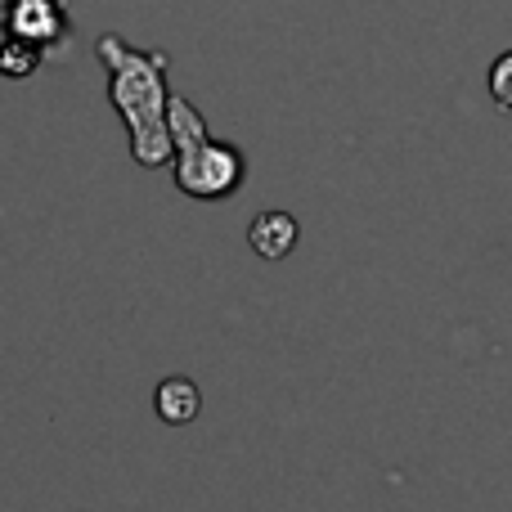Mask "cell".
I'll return each instance as SVG.
<instances>
[{"instance_id": "1", "label": "cell", "mask_w": 512, "mask_h": 512, "mask_svg": "<svg viewBox=\"0 0 512 512\" xmlns=\"http://www.w3.org/2000/svg\"><path fill=\"white\" fill-rule=\"evenodd\" d=\"M99 63L108 72V99L131 135V158L140 167H167L171 162V131H167V54L135 50L122 36H99Z\"/></svg>"}, {"instance_id": "2", "label": "cell", "mask_w": 512, "mask_h": 512, "mask_svg": "<svg viewBox=\"0 0 512 512\" xmlns=\"http://www.w3.org/2000/svg\"><path fill=\"white\" fill-rule=\"evenodd\" d=\"M171 176H176V189L185 198H198V203H221L234 189L248 180V158H243L239 144H225L207 135H194V140L176 144L171 153Z\"/></svg>"}, {"instance_id": "3", "label": "cell", "mask_w": 512, "mask_h": 512, "mask_svg": "<svg viewBox=\"0 0 512 512\" xmlns=\"http://www.w3.org/2000/svg\"><path fill=\"white\" fill-rule=\"evenodd\" d=\"M0 32L36 45L45 59H59L72 45V18L63 0H5L0 5Z\"/></svg>"}, {"instance_id": "4", "label": "cell", "mask_w": 512, "mask_h": 512, "mask_svg": "<svg viewBox=\"0 0 512 512\" xmlns=\"http://www.w3.org/2000/svg\"><path fill=\"white\" fill-rule=\"evenodd\" d=\"M153 409H158V418L167 427H185L203 414V391L194 387V378L171 373V378H162L158 391H153Z\"/></svg>"}, {"instance_id": "5", "label": "cell", "mask_w": 512, "mask_h": 512, "mask_svg": "<svg viewBox=\"0 0 512 512\" xmlns=\"http://www.w3.org/2000/svg\"><path fill=\"white\" fill-rule=\"evenodd\" d=\"M297 239H301V225L292 221L288 212H261V216H252V225H248L252 252L265 256V261H283V256L297 248Z\"/></svg>"}, {"instance_id": "6", "label": "cell", "mask_w": 512, "mask_h": 512, "mask_svg": "<svg viewBox=\"0 0 512 512\" xmlns=\"http://www.w3.org/2000/svg\"><path fill=\"white\" fill-rule=\"evenodd\" d=\"M41 63H45V54L36 50V45L18 41V36H5V41H0V77H9V81L32 77Z\"/></svg>"}, {"instance_id": "7", "label": "cell", "mask_w": 512, "mask_h": 512, "mask_svg": "<svg viewBox=\"0 0 512 512\" xmlns=\"http://www.w3.org/2000/svg\"><path fill=\"white\" fill-rule=\"evenodd\" d=\"M490 99H495L504 113H512V50H504L490 63Z\"/></svg>"}]
</instances>
